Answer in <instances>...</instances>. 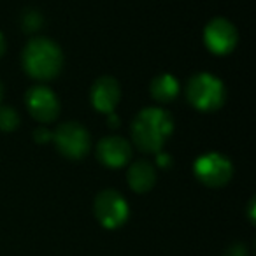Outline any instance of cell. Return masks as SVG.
<instances>
[{"mask_svg":"<svg viewBox=\"0 0 256 256\" xmlns=\"http://www.w3.org/2000/svg\"><path fill=\"white\" fill-rule=\"evenodd\" d=\"M156 165L160 168H168L172 165V156L165 151H160V153H156Z\"/></svg>","mask_w":256,"mask_h":256,"instance_id":"obj_17","label":"cell"},{"mask_svg":"<svg viewBox=\"0 0 256 256\" xmlns=\"http://www.w3.org/2000/svg\"><path fill=\"white\" fill-rule=\"evenodd\" d=\"M126 182L136 193H148L156 184V167L148 160L134 162L126 170Z\"/></svg>","mask_w":256,"mask_h":256,"instance_id":"obj_11","label":"cell"},{"mask_svg":"<svg viewBox=\"0 0 256 256\" xmlns=\"http://www.w3.org/2000/svg\"><path fill=\"white\" fill-rule=\"evenodd\" d=\"M22 67L36 81H51L64 68V51L50 37H36L23 48Z\"/></svg>","mask_w":256,"mask_h":256,"instance_id":"obj_2","label":"cell"},{"mask_svg":"<svg viewBox=\"0 0 256 256\" xmlns=\"http://www.w3.org/2000/svg\"><path fill=\"white\" fill-rule=\"evenodd\" d=\"M2 98H4V84L0 81V104H2Z\"/></svg>","mask_w":256,"mask_h":256,"instance_id":"obj_21","label":"cell"},{"mask_svg":"<svg viewBox=\"0 0 256 256\" xmlns=\"http://www.w3.org/2000/svg\"><path fill=\"white\" fill-rule=\"evenodd\" d=\"M93 209H95V216L98 220V223L104 228H109V230L120 228L121 224L126 223L128 214H130L126 200L116 190L100 192L95 198Z\"/></svg>","mask_w":256,"mask_h":256,"instance_id":"obj_6","label":"cell"},{"mask_svg":"<svg viewBox=\"0 0 256 256\" xmlns=\"http://www.w3.org/2000/svg\"><path fill=\"white\" fill-rule=\"evenodd\" d=\"M107 121H109V126L110 128H114V126H118V124H120V118H118L114 112L107 114Z\"/></svg>","mask_w":256,"mask_h":256,"instance_id":"obj_18","label":"cell"},{"mask_svg":"<svg viewBox=\"0 0 256 256\" xmlns=\"http://www.w3.org/2000/svg\"><path fill=\"white\" fill-rule=\"evenodd\" d=\"M174 132V118L162 107H146L139 110L130 126L132 142L140 153L156 154L164 151Z\"/></svg>","mask_w":256,"mask_h":256,"instance_id":"obj_1","label":"cell"},{"mask_svg":"<svg viewBox=\"0 0 256 256\" xmlns=\"http://www.w3.org/2000/svg\"><path fill=\"white\" fill-rule=\"evenodd\" d=\"M248 212H249V221H251V223H254V198L249 200Z\"/></svg>","mask_w":256,"mask_h":256,"instance_id":"obj_19","label":"cell"},{"mask_svg":"<svg viewBox=\"0 0 256 256\" xmlns=\"http://www.w3.org/2000/svg\"><path fill=\"white\" fill-rule=\"evenodd\" d=\"M150 93L156 102L168 104L176 100L181 93V84H179L178 78L172 74H160L151 81Z\"/></svg>","mask_w":256,"mask_h":256,"instance_id":"obj_12","label":"cell"},{"mask_svg":"<svg viewBox=\"0 0 256 256\" xmlns=\"http://www.w3.org/2000/svg\"><path fill=\"white\" fill-rule=\"evenodd\" d=\"M6 53V37H4V34L0 32V56Z\"/></svg>","mask_w":256,"mask_h":256,"instance_id":"obj_20","label":"cell"},{"mask_svg":"<svg viewBox=\"0 0 256 256\" xmlns=\"http://www.w3.org/2000/svg\"><path fill=\"white\" fill-rule=\"evenodd\" d=\"M56 151L68 160H82L88 154L92 140L90 132L78 121H67L54 128L53 139Z\"/></svg>","mask_w":256,"mask_h":256,"instance_id":"obj_4","label":"cell"},{"mask_svg":"<svg viewBox=\"0 0 256 256\" xmlns=\"http://www.w3.org/2000/svg\"><path fill=\"white\" fill-rule=\"evenodd\" d=\"M20 126V114L14 107L0 104V132H14Z\"/></svg>","mask_w":256,"mask_h":256,"instance_id":"obj_13","label":"cell"},{"mask_svg":"<svg viewBox=\"0 0 256 256\" xmlns=\"http://www.w3.org/2000/svg\"><path fill=\"white\" fill-rule=\"evenodd\" d=\"M42 23H44V18L37 9H28V11L23 12L22 16V26L26 34H34L37 30L42 28Z\"/></svg>","mask_w":256,"mask_h":256,"instance_id":"obj_14","label":"cell"},{"mask_svg":"<svg viewBox=\"0 0 256 256\" xmlns=\"http://www.w3.org/2000/svg\"><path fill=\"white\" fill-rule=\"evenodd\" d=\"M51 139H53V132H51L46 124H40V126H37L34 130V140L37 144H48L51 142Z\"/></svg>","mask_w":256,"mask_h":256,"instance_id":"obj_15","label":"cell"},{"mask_svg":"<svg viewBox=\"0 0 256 256\" xmlns=\"http://www.w3.org/2000/svg\"><path fill=\"white\" fill-rule=\"evenodd\" d=\"M238 32L226 18H212L204 28V44L216 56L230 54L237 48Z\"/></svg>","mask_w":256,"mask_h":256,"instance_id":"obj_8","label":"cell"},{"mask_svg":"<svg viewBox=\"0 0 256 256\" xmlns=\"http://www.w3.org/2000/svg\"><path fill=\"white\" fill-rule=\"evenodd\" d=\"M25 104L30 116L40 124H50L60 116V100L56 93L46 84H36L28 88Z\"/></svg>","mask_w":256,"mask_h":256,"instance_id":"obj_7","label":"cell"},{"mask_svg":"<svg viewBox=\"0 0 256 256\" xmlns=\"http://www.w3.org/2000/svg\"><path fill=\"white\" fill-rule=\"evenodd\" d=\"M224 256H248V249H246V246L240 244V242H235L234 246H230V248L226 249Z\"/></svg>","mask_w":256,"mask_h":256,"instance_id":"obj_16","label":"cell"},{"mask_svg":"<svg viewBox=\"0 0 256 256\" xmlns=\"http://www.w3.org/2000/svg\"><path fill=\"white\" fill-rule=\"evenodd\" d=\"M96 160L107 168H121L126 167L132 160V144L124 137L109 136L104 137L96 144Z\"/></svg>","mask_w":256,"mask_h":256,"instance_id":"obj_9","label":"cell"},{"mask_svg":"<svg viewBox=\"0 0 256 256\" xmlns=\"http://www.w3.org/2000/svg\"><path fill=\"white\" fill-rule=\"evenodd\" d=\"M186 98L200 112H214L226 102V88L218 76L198 72L186 84Z\"/></svg>","mask_w":256,"mask_h":256,"instance_id":"obj_3","label":"cell"},{"mask_svg":"<svg viewBox=\"0 0 256 256\" xmlns=\"http://www.w3.org/2000/svg\"><path fill=\"white\" fill-rule=\"evenodd\" d=\"M121 100V86L118 79L110 76L98 78L90 88V102L93 109L102 114H110L116 110L118 104Z\"/></svg>","mask_w":256,"mask_h":256,"instance_id":"obj_10","label":"cell"},{"mask_svg":"<svg viewBox=\"0 0 256 256\" xmlns=\"http://www.w3.org/2000/svg\"><path fill=\"white\" fill-rule=\"evenodd\" d=\"M195 178L207 188H221L228 184L234 176V165L230 158L218 151H209L202 154L193 164Z\"/></svg>","mask_w":256,"mask_h":256,"instance_id":"obj_5","label":"cell"}]
</instances>
